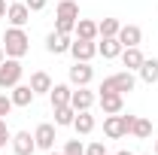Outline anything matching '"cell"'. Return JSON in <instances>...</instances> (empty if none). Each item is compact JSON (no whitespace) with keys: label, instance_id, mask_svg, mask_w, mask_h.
<instances>
[{"label":"cell","instance_id":"obj_14","mask_svg":"<svg viewBox=\"0 0 158 155\" xmlns=\"http://www.w3.org/2000/svg\"><path fill=\"white\" fill-rule=\"evenodd\" d=\"M118 43L128 49V46H140L143 43V31H140L137 24H122L118 27Z\"/></svg>","mask_w":158,"mask_h":155},{"label":"cell","instance_id":"obj_25","mask_svg":"<svg viewBox=\"0 0 158 155\" xmlns=\"http://www.w3.org/2000/svg\"><path fill=\"white\" fill-rule=\"evenodd\" d=\"M131 134L137 137V140H146V137H152V122H149V119H140V116H137L134 128H131Z\"/></svg>","mask_w":158,"mask_h":155},{"label":"cell","instance_id":"obj_18","mask_svg":"<svg viewBox=\"0 0 158 155\" xmlns=\"http://www.w3.org/2000/svg\"><path fill=\"white\" fill-rule=\"evenodd\" d=\"M70 94H73L70 85H52V91H49L52 110H55V107H67V103H70Z\"/></svg>","mask_w":158,"mask_h":155},{"label":"cell","instance_id":"obj_7","mask_svg":"<svg viewBox=\"0 0 158 155\" xmlns=\"http://www.w3.org/2000/svg\"><path fill=\"white\" fill-rule=\"evenodd\" d=\"M94 91H88V85H82V88H76L73 94H70V107L76 110V113H85V110H91L94 107Z\"/></svg>","mask_w":158,"mask_h":155},{"label":"cell","instance_id":"obj_36","mask_svg":"<svg viewBox=\"0 0 158 155\" xmlns=\"http://www.w3.org/2000/svg\"><path fill=\"white\" fill-rule=\"evenodd\" d=\"M155 155H158V140H155Z\"/></svg>","mask_w":158,"mask_h":155},{"label":"cell","instance_id":"obj_29","mask_svg":"<svg viewBox=\"0 0 158 155\" xmlns=\"http://www.w3.org/2000/svg\"><path fill=\"white\" fill-rule=\"evenodd\" d=\"M6 143H12V134H9V128H6V119H0V149H3Z\"/></svg>","mask_w":158,"mask_h":155},{"label":"cell","instance_id":"obj_19","mask_svg":"<svg viewBox=\"0 0 158 155\" xmlns=\"http://www.w3.org/2000/svg\"><path fill=\"white\" fill-rule=\"evenodd\" d=\"M140 79L146 82V85H152V82H158V58H146L143 64H140Z\"/></svg>","mask_w":158,"mask_h":155},{"label":"cell","instance_id":"obj_38","mask_svg":"<svg viewBox=\"0 0 158 155\" xmlns=\"http://www.w3.org/2000/svg\"><path fill=\"white\" fill-rule=\"evenodd\" d=\"M106 155H110V152H106Z\"/></svg>","mask_w":158,"mask_h":155},{"label":"cell","instance_id":"obj_28","mask_svg":"<svg viewBox=\"0 0 158 155\" xmlns=\"http://www.w3.org/2000/svg\"><path fill=\"white\" fill-rule=\"evenodd\" d=\"M85 155H106V146H103L100 140H94V143L85 146Z\"/></svg>","mask_w":158,"mask_h":155},{"label":"cell","instance_id":"obj_13","mask_svg":"<svg viewBox=\"0 0 158 155\" xmlns=\"http://www.w3.org/2000/svg\"><path fill=\"white\" fill-rule=\"evenodd\" d=\"M122 43H118V37H100V43H98V55H103L106 61H113V58H118L122 55Z\"/></svg>","mask_w":158,"mask_h":155},{"label":"cell","instance_id":"obj_5","mask_svg":"<svg viewBox=\"0 0 158 155\" xmlns=\"http://www.w3.org/2000/svg\"><path fill=\"white\" fill-rule=\"evenodd\" d=\"M91 79H94V67H91L88 61H76V64L70 67V85L82 88V85H88Z\"/></svg>","mask_w":158,"mask_h":155},{"label":"cell","instance_id":"obj_32","mask_svg":"<svg viewBox=\"0 0 158 155\" xmlns=\"http://www.w3.org/2000/svg\"><path fill=\"white\" fill-rule=\"evenodd\" d=\"M6 15V0H0V19Z\"/></svg>","mask_w":158,"mask_h":155},{"label":"cell","instance_id":"obj_33","mask_svg":"<svg viewBox=\"0 0 158 155\" xmlns=\"http://www.w3.org/2000/svg\"><path fill=\"white\" fill-rule=\"evenodd\" d=\"M3 61H6V52H3V46H0V64H3Z\"/></svg>","mask_w":158,"mask_h":155},{"label":"cell","instance_id":"obj_12","mask_svg":"<svg viewBox=\"0 0 158 155\" xmlns=\"http://www.w3.org/2000/svg\"><path fill=\"white\" fill-rule=\"evenodd\" d=\"M103 134L110 137V140H118V137L128 134V125H125L122 113H116V116H106V119H103Z\"/></svg>","mask_w":158,"mask_h":155},{"label":"cell","instance_id":"obj_20","mask_svg":"<svg viewBox=\"0 0 158 155\" xmlns=\"http://www.w3.org/2000/svg\"><path fill=\"white\" fill-rule=\"evenodd\" d=\"M73 128H76V134H91L94 131V116L85 110V113H76V119H73Z\"/></svg>","mask_w":158,"mask_h":155},{"label":"cell","instance_id":"obj_16","mask_svg":"<svg viewBox=\"0 0 158 155\" xmlns=\"http://www.w3.org/2000/svg\"><path fill=\"white\" fill-rule=\"evenodd\" d=\"M27 85L34 88V94H49L52 91V76L46 70H37V73H31V82Z\"/></svg>","mask_w":158,"mask_h":155},{"label":"cell","instance_id":"obj_37","mask_svg":"<svg viewBox=\"0 0 158 155\" xmlns=\"http://www.w3.org/2000/svg\"><path fill=\"white\" fill-rule=\"evenodd\" d=\"M146 155H155V152H146Z\"/></svg>","mask_w":158,"mask_h":155},{"label":"cell","instance_id":"obj_35","mask_svg":"<svg viewBox=\"0 0 158 155\" xmlns=\"http://www.w3.org/2000/svg\"><path fill=\"white\" fill-rule=\"evenodd\" d=\"M46 155H64V152H46Z\"/></svg>","mask_w":158,"mask_h":155},{"label":"cell","instance_id":"obj_31","mask_svg":"<svg viewBox=\"0 0 158 155\" xmlns=\"http://www.w3.org/2000/svg\"><path fill=\"white\" fill-rule=\"evenodd\" d=\"M46 3H49V0H24V6H27L31 12H40V9H46Z\"/></svg>","mask_w":158,"mask_h":155},{"label":"cell","instance_id":"obj_3","mask_svg":"<svg viewBox=\"0 0 158 155\" xmlns=\"http://www.w3.org/2000/svg\"><path fill=\"white\" fill-rule=\"evenodd\" d=\"M21 73H24L21 61L19 58H6L0 64V88H15L21 82Z\"/></svg>","mask_w":158,"mask_h":155},{"label":"cell","instance_id":"obj_4","mask_svg":"<svg viewBox=\"0 0 158 155\" xmlns=\"http://www.w3.org/2000/svg\"><path fill=\"white\" fill-rule=\"evenodd\" d=\"M100 110H103V116H116L125 110V94H118V91H100Z\"/></svg>","mask_w":158,"mask_h":155},{"label":"cell","instance_id":"obj_17","mask_svg":"<svg viewBox=\"0 0 158 155\" xmlns=\"http://www.w3.org/2000/svg\"><path fill=\"white\" fill-rule=\"evenodd\" d=\"M9 97H12V107H31L37 94H34L31 85H21V82H19V85L12 88V94H9Z\"/></svg>","mask_w":158,"mask_h":155},{"label":"cell","instance_id":"obj_23","mask_svg":"<svg viewBox=\"0 0 158 155\" xmlns=\"http://www.w3.org/2000/svg\"><path fill=\"white\" fill-rule=\"evenodd\" d=\"M73 119H76V110L67 103V107H55V125L58 128H67V125H73Z\"/></svg>","mask_w":158,"mask_h":155},{"label":"cell","instance_id":"obj_21","mask_svg":"<svg viewBox=\"0 0 158 155\" xmlns=\"http://www.w3.org/2000/svg\"><path fill=\"white\" fill-rule=\"evenodd\" d=\"M76 40H98V24L88 19H76Z\"/></svg>","mask_w":158,"mask_h":155},{"label":"cell","instance_id":"obj_26","mask_svg":"<svg viewBox=\"0 0 158 155\" xmlns=\"http://www.w3.org/2000/svg\"><path fill=\"white\" fill-rule=\"evenodd\" d=\"M55 31L58 34H73L76 31V19H55Z\"/></svg>","mask_w":158,"mask_h":155},{"label":"cell","instance_id":"obj_22","mask_svg":"<svg viewBox=\"0 0 158 155\" xmlns=\"http://www.w3.org/2000/svg\"><path fill=\"white\" fill-rule=\"evenodd\" d=\"M55 19H79V3L76 0H58Z\"/></svg>","mask_w":158,"mask_h":155},{"label":"cell","instance_id":"obj_34","mask_svg":"<svg viewBox=\"0 0 158 155\" xmlns=\"http://www.w3.org/2000/svg\"><path fill=\"white\" fill-rule=\"evenodd\" d=\"M116 155H134V152H128V149H122V152H116Z\"/></svg>","mask_w":158,"mask_h":155},{"label":"cell","instance_id":"obj_9","mask_svg":"<svg viewBox=\"0 0 158 155\" xmlns=\"http://www.w3.org/2000/svg\"><path fill=\"white\" fill-rule=\"evenodd\" d=\"M6 19H9L12 27H24V24L31 21V9L24 6V0H21V3H9V6H6Z\"/></svg>","mask_w":158,"mask_h":155},{"label":"cell","instance_id":"obj_2","mask_svg":"<svg viewBox=\"0 0 158 155\" xmlns=\"http://www.w3.org/2000/svg\"><path fill=\"white\" fill-rule=\"evenodd\" d=\"M137 79H134V70H122V73H113L100 82V91H118V94H128L134 91Z\"/></svg>","mask_w":158,"mask_h":155},{"label":"cell","instance_id":"obj_1","mask_svg":"<svg viewBox=\"0 0 158 155\" xmlns=\"http://www.w3.org/2000/svg\"><path fill=\"white\" fill-rule=\"evenodd\" d=\"M27 49H31V40L24 34V27H6V34H3V52H6V58H24Z\"/></svg>","mask_w":158,"mask_h":155},{"label":"cell","instance_id":"obj_27","mask_svg":"<svg viewBox=\"0 0 158 155\" xmlns=\"http://www.w3.org/2000/svg\"><path fill=\"white\" fill-rule=\"evenodd\" d=\"M64 155H85L82 140H67V143H64Z\"/></svg>","mask_w":158,"mask_h":155},{"label":"cell","instance_id":"obj_24","mask_svg":"<svg viewBox=\"0 0 158 155\" xmlns=\"http://www.w3.org/2000/svg\"><path fill=\"white\" fill-rule=\"evenodd\" d=\"M118 27H122L118 19H103L98 24V37H118Z\"/></svg>","mask_w":158,"mask_h":155},{"label":"cell","instance_id":"obj_6","mask_svg":"<svg viewBox=\"0 0 158 155\" xmlns=\"http://www.w3.org/2000/svg\"><path fill=\"white\" fill-rule=\"evenodd\" d=\"M70 55L76 61H91L98 55V43L94 40H73L70 43Z\"/></svg>","mask_w":158,"mask_h":155},{"label":"cell","instance_id":"obj_10","mask_svg":"<svg viewBox=\"0 0 158 155\" xmlns=\"http://www.w3.org/2000/svg\"><path fill=\"white\" fill-rule=\"evenodd\" d=\"M70 34H58V31H52L49 37H46V52H52V55H64V52H70Z\"/></svg>","mask_w":158,"mask_h":155},{"label":"cell","instance_id":"obj_8","mask_svg":"<svg viewBox=\"0 0 158 155\" xmlns=\"http://www.w3.org/2000/svg\"><path fill=\"white\" fill-rule=\"evenodd\" d=\"M37 149V140L31 131H19V134H12V152L15 155H34Z\"/></svg>","mask_w":158,"mask_h":155},{"label":"cell","instance_id":"obj_15","mask_svg":"<svg viewBox=\"0 0 158 155\" xmlns=\"http://www.w3.org/2000/svg\"><path fill=\"white\" fill-rule=\"evenodd\" d=\"M122 64H125V70H140V64H143V52H140V46H128V49H122Z\"/></svg>","mask_w":158,"mask_h":155},{"label":"cell","instance_id":"obj_30","mask_svg":"<svg viewBox=\"0 0 158 155\" xmlns=\"http://www.w3.org/2000/svg\"><path fill=\"white\" fill-rule=\"evenodd\" d=\"M9 113H12V97L0 94V119H6Z\"/></svg>","mask_w":158,"mask_h":155},{"label":"cell","instance_id":"obj_11","mask_svg":"<svg viewBox=\"0 0 158 155\" xmlns=\"http://www.w3.org/2000/svg\"><path fill=\"white\" fill-rule=\"evenodd\" d=\"M34 140H37V149H46V152H52V146H55V125H49V122L37 125V131H34Z\"/></svg>","mask_w":158,"mask_h":155}]
</instances>
